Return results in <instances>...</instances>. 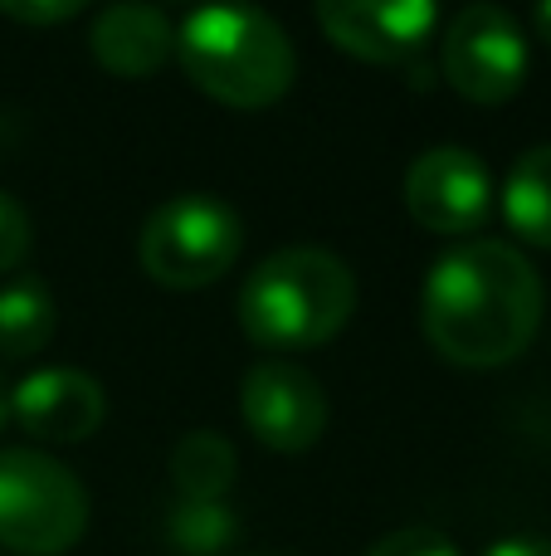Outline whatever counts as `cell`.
Segmentation results:
<instances>
[{"label":"cell","instance_id":"obj_1","mask_svg":"<svg viewBox=\"0 0 551 556\" xmlns=\"http://www.w3.org/2000/svg\"><path fill=\"white\" fill-rule=\"evenodd\" d=\"M542 274L508 240H459L420 283V332L464 371L517 362L542 332Z\"/></svg>","mask_w":551,"mask_h":556},{"label":"cell","instance_id":"obj_2","mask_svg":"<svg viewBox=\"0 0 551 556\" xmlns=\"http://www.w3.org/2000/svg\"><path fill=\"white\" fill-rule=\"evenodd\" d=\"M240 332L264 352H308L322 346L357 313V274L342 254L318 244H293L254 264L234 298Z\"/></svg>","mask_w":551,"mask_h":556},{"label":"cell","instance_id":"obj_3","mask_svg":"<svg viewBox=\"0 0 551 556\" xmlns=\"http://www.w3.org/2000/svg\"><path fill=\"white\" fill-rule=\"evenodd\" d=\"M176 59L205 98L240 113L273 108L298 78L289 29L259 5H201L176 29Z\"/></svg>","mask_w":551,"mask_h":556},{"label":"cell","instance_id":"obj_4","mask_svg":"<svg viewBox=\"0 0 551 556\" xmlns=\"http://www.w3.org/2000/svg\"><path fill=\"white\" fill-rule=\"evenodd\" d=\"M244 250V220L215 191H181L146 215L137 235V260L152 283L191 293L234 269Z\"/></svg>","mask_w":551,"mask_h":556},{"label":"cell","instance_id":"obj_5","mask_svg":"<svg viewBox=\"0 0 551 556\" xmlns=\"http://www.w3.org/2000/svg\"><path fill=\"white\" fill-rule=\"evenodd\" d=\"M88 532V489L44 450H0V547L64 556Z\"/></svg>","mask_w":551,"mask_h":556},{"label":"cell","instance_id":"obj_6","mask_svg":"<svg viewBox=\"0 0 551 556\" xmlns=\"http://www.w3.org/2000/svg\"><path fill=\"white\" fill-rule=\"evenodd\" d=\"M439 74L464 103L498 108L527 78V35L513 10L464 5L439 39Z\"/></svg>","mask_w":551,"mask_h":556},{"label":"cell","instance_id":"obj_7","mask_svg":"<svg viewBox=\"0 0 551 556\" xmlns=\"http://www.w3.org/2000/svg\"><path fill=\"white\" fill-rule=\"evenodd\" d=\"M244 430L273 454H308L328 434V391L298 362H254L240 381Z\"/></svg>","mask_w":551,"mask_h":556},{"label":"cell","instance_id":"obj_8","mask_svg":"<svg viewBox=\"0 0 551 556\" xmlns=\"http://www.w3.org/2000/svg\"><path fill=\"white\" fill-rule=\"evenodd\" d=\"M406 211L430 235H474L494 211V176L469 147H430L406 172Z\"/></svg>","mask_w":551,"mask_h":556},{"label":"cell","instance_id":"obj_9","mask_svg":"<svg viewBox=\"0 0 551 556\" xmlns=\"http://www.w3.org/2000/svg\"><path fill=\"white\" fill-rule=\"evenodd\" d=\"M312 20L342 54L367 59V64H410L439 29V5L430 0H322Z\"/></svg>","mask_w":551,"mask_h":556},{"label":"cell","instance_id":"obj_10","mask_svg":"<svg viewBox=\"0 0 551 556\" xmlns=\"http://www.w3.org/2000/svg\"><path fill=\"white\" fill-rule=\"evenodd\" d=\"M10 415L29 440L84 444L88 434L103 430L107 391L98 376L78 371V366H44V371H29L20 386H10Z\"/></svg>","mask_w":551,"mask_h":556},{"label":"cell","instance_id":"obj_11","mask_svg":"<svg viewBox=\"0 0 551 556\" xmlns=\"http://www.w3.org/2000/svg\"><path fill=\"white\" fill-rule=\"evenodd\" d=\"M88 49L93 59L117 78H152L166 59L176 54V25L162 5H107L88 25Z\"/></svg>","mask_w":551,"mask_h":556},{"label":"cell","instance_id":"obj_12","mask_svg":"<svg viewBox=\"0 0 551 556\" xmlns=\"http://www.w3.org/2000/svg\"><path fill=\"white\" fill-rule=\"evenodd\" d=\"M240 479V454L225 434L215 430H191L176 440L171 450V483L176 498L191 503H225V493Z\"/></svg>","mask_w":551,"mask_h":556},{"label":"cell","instance_id":"obj_13","mask_svg":"<svg viewBox=\"0 0 551 556\" xmlns=\"http://www.w3.org/2000/svg\"><path fill=\"white\" fill-rule=\"evenodd\" d=\"M503 220L517 240L551 250V142L527 147L503 181Z\"/></svg>","mask_w":551,"mask_h":556},{"label":"cell","instance_id":"obj_14","mask_svg":"<svg viewBox=\"0 0 551 556\" xmlns=\"http://www.w3.org/2000/svg\"><path fill=\"white\" fill-rule=\"evenodd\" d=\"M54 293L39 278H5L0 283V356H39L54 342Z\"/></svg>","mask_w":551,"mask_h":556},{"label":"cell","instance_id":"obj_15","mask_svg":"<svg viewBox=\"0 0 551 556\" xmlns=\"http://www.w3.org/2000/svg\"><path fill=\"white\" fill-rule=\"evenodd\" d=\"M166 538L181 556H220L240 538V513L230 503H191L176 498L166 513Z\"/></svg>","mask_w":551,"mask_h":556},{"label":"cell","instance_id":"obj_16","mask_svg":"<svg viewBox=\"0 0 551 556\" xmlns=\"http://www.w3.org/2000/svg\"><path fill=\"white\" fill-rule=\"evenodd\" d=\"M361 556H459L454 538L439 528H396L376 538Z\"/></svg>","mask_w":551,"mask_h":556},{"label":"cell","instance_id":"obj_17","mask_svg":"<svg viewBox=\"0 0 551 556\" xmlns=\"http://www.w3.org/2000/svg\"><path fill=\"white\" fill-rule=\"evenodd\" d=\"M29 244H35V230H29L25 205H20L10 191H0V278L15 274L20 264H25Z\"/></svg>","mask_w":551,"mask_h":556},{"label":"cell","instance_id":"obj_18","mask_svg":"<svg viewBox=\"0 0 551 556\" xmlns=\"http://www.w3.org/2000/svg\"><path fill=\"white\" fill-rule=\"evenodd\" d=\"M84 15V0H0V20L15 25H68Z\"/></svg>","mask_w":551,"mask_h":556},{"label":"cell","instance_id":"obj_19","mask_svg":"<svg viewBox=\"0 0 551 556\" xmlns=\"http://www.w3.org/2000/svg\"><path fill=\"white\" fill-rule=\"evenodd\" d=\"M484 556H551V538H533V532H517V538H498Z\"/></svg>","mask_w":551,"mask_h":556},{"label":"cell","instance_id":"obj_20","mask_svg":"<svg viewBox=\"0 0 551 556\" xmlns=\"http://www.w3.org/2000/svg\"><path fill=\"white\" fill-rule=\"evenodd\" d=\"M533 25H537V35L551 45V5H537V15H533Z\"/></svg>","mask_w":551,"mask_h":556},{"label":"cell","instance_id":"obj_21","mask_svg":"<svg viewBox=\"0 0 551 556\" xmlns=\"http://www.w3.org/2000/svg\"><path fill=\"white\" fill-rule=\"evenodd\" d=\"M10 415V386H5V376H0V420Z\"/></svg>","mask_w":551,"mask_h":556}]
</instances>
